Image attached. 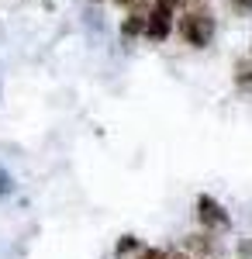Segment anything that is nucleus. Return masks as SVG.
Returning <instances> with one entry per match:
<instances>
[{"instance_id": "obj_2", "label": "nucleus", "mask_w": 252, "mask_h": 259, "mask_svg": "<svg viewBox=\"0 0 252 259\" xmlns=\"http://www.w3.org/2000/svg\"><path fill=\"white\" fill-rule=\"evenodd\" d=\"M197 218H200L204 228H228V225H232L228 211H225L211 194H200V197H197Z\"/></svg>"}, {"instance_id": "obj_10", "label": "nucleus", "mask_w": 252, "mask_h": 259, "mask_svg": "<svg viewBox=\"0 0 252 259\" xmlns=\"http://www.w3.org/2000/svg\"><path fill=\"white\" fill-rule=\"evenodd\" d=\"M132 249H135V239H132V235H124V242L117 245V256H124V252H132Z\"/></svg>"}, {"instance_id": "obj_4", "label": "nucleus", "mask_w": 252, "mask_h": 259, "mask_svg": "<svg viewBox=\"0 0 252 259\" xmlns=\"http://www.w3.org/2000/svg\"><path fill=\"white\" fill-rule=\"evenodd\" d=\"M121 31L132 38V35H142L145 31V14H138V11H132L128 18H124V24H121Z\"/></svg>"}, {"instance_id": "obj_7", "label": "nucleus", "mask_w": 252, "mask_h": 259, "mask_svg": "<svg viewBox=\"0 0 252 259\" xmlns=\"http://www.w3.org/2000/svg\"><path fill=\"white\" fill-rule=\"evenodd\" d=\"M138 259H187V256H180V252H166V249H149V252H142Z\"/></svg>"}, {"instance_id": "obj_6", "label": "nucleus", "mask_w": 252, "mask_h": 259, "mask_svg": "<svg viewBox=\"0 0 252 259\" xmlns=\"http://www.w3.org/2000/svg\"><path fill=\"white\" fill-rule=\"evenodd\" d=\"M235 80H238V87H242V90H249V94H252V66H245V62H242Z\"/></svg>"}, {"instance_id": "obj_1", "label": "nucleus", "mask_w": 252, "mask_h": 259, "mask_svg": "<svg viewBox=\"0 0 252 259\" xmlns=\"http://www.w3.org/2000/svg\"><path fill=\"white\" fill-rule=\"evenodd\" d=\"M180 35L187 38V45H194V49H204V45H211L214 38V18L207 7H190L187 11V18L180 21Z\"/></svg>"}, {"instance_id": "obj_9", "label": "nucleus", "mask_w": 252, "mask_h": 259, "mask_svg": "<svg viewBox=\"0 0 252 259\" xmlns=\"http://www.w3.org/2000/svg\"><path fill=\"white\" fill-rule=\"evenodd\" d=\"M180 4H183V0H155V7H159V11H170V14H176Z\"/></svg>"}, {"instance_id": "obj_8", "label": "nucleus", "mask_w": 252, "mask_h": 259, "mask_svg": "<svg viewBox=\"0 0 252 259\" xmlns=\"http://www.w3.org/2000/svg\"><path fill=\"white\" fill-rule=\"evenodd\" d=\"M228 7H232L238 18H249L252 14V0H228Z\"/></svg>"}, {"instance_id": "obj_11", "label": "nucleus", "mask_w": 252, "mask_h": 259, "mask_svg": "<svg viewBox=\"0 0 252 259\" xmlns=\"http://www.w3.org/2000/svg\"><path fill=\"white\" fill-rule=\"evenodd\" d=\"M117 4H124V7H135V4H142V0H117Z\"/></svg>"}, {"instance_id": "obj_3", "label": "nucleus", "mask_w": 252, "mask_h": 259, "mask_svg": "<svg viewBox=\"0 0 252 259\" xmlns=\"http://www.w3.org/2000/svg\"><path fill=\"white\" fill-rule=\"evenodd\" d=\"M170 31H173V14L152 7V11L145 14V35H149L152 41H166V38H170Z\"/></svg>"}, {"instance_id": "obj_5", "label": "nucleus", "mask_w": 252, "mask_h": 259, "mask_svg": "<svg viewBox=\"0 0 252 259\" xmlns=\"http://www.w3.org/2000/svg\"><path fill=\"white\" fill-rule=\"evenodd\" d=\"M11 194H14V177H11V173H7V169L0 166V200L11 197Z\"/></svg>"}]
</instances>
